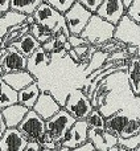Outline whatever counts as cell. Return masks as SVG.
I'll return each instance as SVG.
<instances>
[{
  "label": "cell",
  "instance_id": "6da1fadb",
  "mask_svg": "<svg viewBox=\"0 0 140 151\" xmlns=\"http://www.w3.org/2000/svg\"><path fill=\"white\" fill-rule=\"evenodd\" d=\"M115 27L110 23L102 20L96 15H93L89 20L87 25L85 27L83 32L81 33V37L91 47H95L98 49L103 44L114 40Z\"/></svg>",
  "mask_w": 140,
  "mask_h": 151
},
{
  "label": "cell",
  "instance_id": "7a4b0ae2",
  "mask_svg": "<svg viewBox=\"0 0 140 151\" xmlns=\"http://www.w3.org/2000/svg\"><path fill=\"white\" fill-rule=\"evenodd\" d=\"M32 16H33V19H34V23L45 27V28L49 29L53 35L62 33V35H65L66 37L70 36L64 16L60 15L58 12H56L48 3L42 1Z\"/></svg>",
  "mask_w": 140,
  "mask_h": 151
},
{
  "label": "cell",
  "instance_id": "3957f363",
  "mask_svg": "<svg viewBox=\"0 0 140 151\" xmlns=\"http://www.w3.org/2000/svg\"><path fill=\"white\" fill-rule=\"evenodd\" d=\"M62 109H65L75 121H85L86 117L93 110V106H91V101L86 97V94L81 89H75V90L70 91L69 96L66 97Z\"/></svg>",
  "mask_w": 140,
  "mask_h": 151
},
{
  "label": "cell",
  "instance_id": "277c9868",
  "mask_svg": "<svg viewBox=\"0 0 140 151\" xmlns=\"http://www.w3.org/2000/svg\"><path fill=\"white\" fill-rule=\"evenodd\" d=\"M114 40L127 45L138 48V57L140 58V27L134 23L127 16H123L122 20L115 27Z\"/></svg>",
  "mask_w": 140,
  "mask_h": 151
},
{
  "label": "cell",
  "instance_id": "5b68a950",
  "mask_svg": "<svg viewBox=\"0 0 140 151\" xmlns=\"http://www.w3.org/2000/svg\"><path fill=\"white\" fill-rule=\"evenodd\" d=\"M75 123V119L66 111L65 109H61L57 114H54L50 119L45 121V131L52 135V138L61 145L62 139L65 138L66 133L70 130L73 125Z\"/></svg>",
  "mask_w": 140,
  "mask_h": 151
},
{
  "label": "cell",
  "instance_id": "8992f818",
  "mask_svg": "<svg viewBox=\"0 0 140 151\" xmlns=\"http://www.w3.org/2000/svg\"><path fill=\"white\" fill-rule=\"evenodd\" d=\"M91 16L93 15H91L89 11H86L85 8L75 0L73 7L64 15V19H65V23H66V27H68L69 33L73 35V36H81V33L83 32L85 27L87 25Z\"/></svg>",
  "mask_w": 140,
  "mask_h": 151
},
{
  "label": "cell",
  "instance_id": "52a82bcc",
  "mask_svg": "<svg viewBox=\"0 0 140 151\" xmlns=\"http://www.w3.org/2000/svg\"><path fill=\"white\" fill-rule=\"evenodd\" d=\"M17 130L28 142H39V139L45 134V121L33 110H29L23 122L17 126Z\"/></svg>",
  "mask_w": 140,
  "mask_h": 151
},
{
  "label": "cell",
  "instance_id": "ba28073f",
  "mask_svg": "<svg viewBox=\"0 0 140 151\" xmlns=\"http://www.w3.org/2000/svg\"><path fill=\"white\" fill-rule=\"evenodd\" d=\"M95 15L111 25L116 27L126 15V11L122 5V0H103Z\"/></svg>",
  "mask_w": 140,
  "mask_h": 151
},
{
  "label": "cell",
  "instance_id": "9c48e42d",
  "mask_svg": "<svg viewBox=\"0 0 140 151\" xmlns=\"http://www.w3.org/2000/svg\"><path fill=\"white\" fill-rule=\"evenodd\" d=\"M26 63H28V58H25L23 55H20L13 47L5 48L4 53H3L1 58H0V66L3 68L4 74L26 70Z\"/></svg>",
  "mask_w": 140,
  "mask_h": 151
},
{
  "label": "cell",
  "instance_id": "30bf717a",
  "mask_svg": "<svg viewBox=\"0 0 140 151\" xmlns=\"http://www.w3.org/2000/svg\"><path fill=\"white\" fill-rule=\"evenodd\" d=\"M87 134H89V127L85 121H75V123L70 127V130L66 133L65 138L62 139L61 146L68 147L69 150L77 149L81 145L86 143L89 141Z\"/></svg>",
  "mask_w": 140,
  "mask_h": 151
},
{
  "label": "cell",
  "instance_id": "8fae6325",
  "mask_svg": "<svg viewBox=\"0 0 140 151\" xmlns=\"http://www.w3.org/2000/svg\"><path fill=\"white\" fill-rule=\"evenodd\" d=\"M61 109H62V107L60 106V104L56 101L52 94L48 93V91H41L36 105L33 106L32 110H33L37 115H40L44 121H48L54 114H57Z\"/></svg>",
  "mask_w": 140,
  "mask_h": 151
},
{
  "label": "cell",
  "instance_id": "7c38bea8",
  "mask_svg": "<svg viewBox=\"0 0 140 151\" xmlns=\"http://www.w3.org/2000/svg\"><path fill=\"white\" fill-rule=\"evenodd\" d=\"M87 138L96 151H106L110 147L118 145V137L110 134L104 129H89Z\"/></svg>",
  "mask_w": 140,
  "mask_h": 151
},
{
  "label": "cell",
  "instance_id": "4fadbf2b",
  "mask_svg": "<svg viewBox=\"0 0 140 151\" xmlns=\"http://www.w3.org/2000/svg\"><path fill=\"white\" fill-rule=\"evenodd\" d=\"M28 141L21 135L17 129H7L0 138V151H24Z\"/></svg>",
  "mask_w": 140,
  "mask_h": 151
},
{
  "label": "cell",
  "instance_id": "5bb4252c",
  "mask_svg": "<svg viewBox=\"0 0 140 151\" xmlns=\"http://www.w3.org/2000/svg\"><path fill=\"white\" fill-rule=\"evenodd\" d=\"M52 61L49 53H46L41 47L28 58V63H26V70L29 72L34 78H37L40 76L44 69L48 68V65Z\"/></svg>",
  "mask_w": 140,
  "mask_h": 151
},
{
  "label": "cell",
  "instance_id": "9a60e30c",
  "mask_svg": "<svg viewBox=\"0 0 140 151\" xmlns=\"http://www.w3.org/2000/svg\"><path fill=\"white\" fill-rule=\"evenodd\" d=\"M1 80L7 83L9 88H12L15 91H20L29 86L31 83L36 82V78L33 77L28 70H20V72H13V73L3 74Z\"/></svg>",
  "mask_w": 140,
  "mask_h": 151
},
{
  "label": "cell",
  "instance_id": "2e32d148",
  "mask_svg": "<svg viewBox=\"0 0 140 151\" xmlns=\"http://www.w3.org/2000/svg\"><path fill=\"white\" fill-rule=\"evenodd\" d=\"M28 111L29 110L26 107L21 106L19 104L12 105V106L5 107L4 110H1V115L7 129H17V126L23 122L24 117L26 115Z\"/></svg>",
  "mask_w": 140,
  "mask_h": 151
},
{
  "label": "cell",
  "instance_id": "e0dca14e",
  "mask_svg": "<svg viewBox=\"0 0 140 151\" xmlns=\"http://www.w3.org/2000/svg\"><path fill=\"white\" fill-rule=\"evenodd\" d=\"M127 80L130 89L135 97H140V58L131 57L127 61Z\"/></svg>",
  "mask_w": 140,
  "mask_h": 151
},
{
  "label": "cell",
  "instance_id": "ac0fdd59",
  "mask_svg": "<svg viewBox=\"0 0 140 151\" xmlns=\"http://www.w3.org/2000/svg\"><path fill=\"white\" fill-rule=\"evenodd\" d=\"M128 119H130V117L127 115V113L124 110H119L115 114L106 118V121H104V130L119 138L120 133L126 127Z\"/></svg>",
  "mask_w": 140,
  "mask_h": 151
},
{
  "label": "cell",
  "instance_id": "d6986e66",
  "mask_svg": "<svg viewBox=\"0 0 140 151\" xmlns=\"http://www.w3.org/2000/svg\"><path fill=\"white\" fill-rule=\"evenodd\" d=\"M40 93H41V90H40L37 82L31 83L29 86H26L25 89H23L17 93V104L26 107L28 110H32L36 105L37 99H39Z\"/></svg>",
  "mask_w": 140,
  "mask_h": 151
},
{
  "label": "cell",
  "instance_id": "ffe728a7",
  "mask_svg": "<svg viewBox=\"0 0 140 151\" xmlns=\"http://www.w3.org/2000/svg\"><path fill=\"white\" fill-rule=\"evenodd\" d=\"M11 47H13L20 55H23L25 58H29L41 45L34 40V37L32 35H29V32L26 35H24L21 39H19L17 41H15Z\"/></svg>",
  "mask_w": 140,
  "mask_h": 151
},
{
  "label": "cell",
  "instance_id": "44dd1931",
  "mask_svg": "<svg viewBox=\"0 0 140 151\" xmlns=\"http://www.w3.org/2000/svg\"><path fill=\"white\" fill-rule=\"evenodd\" d=\"M41 48L46 53H49V55H53V53H60V52H62V50L69 52V50L71 49L70 45H69V42H68V37H66L65 35H62V33L56 35V36L52 37L49 41H46L44 45H41Z\"/></svg>",
  "mask_w": 140,
  "mask_h": 151
},
{
  "label": "cell",
  "instance_id": "7402d4cb",
  "mask_svg": "<svg viewBox=\"0 0 140 151\" xmlns=\"http://www.w3.org/2000/svg\"><path fill=\"white\" fill-rule=\"evenodd\" d=\"M26 16L20 15L17 12H13V11H9L5 15L0 16V36L4 37L7 35L8 29L12 28V27L20 25V24L25 23Z\"/></svg>",
  "mask_w": 140,
  "mask_h": 151
},
{
  "label": "cell",
  "instance_id": "603a6c76",
  "mask_svg": "<svg viewBox=\"0 0 140 151\" xmlns=\"http://www.w3.org/2000/svg\"><path fill=\"white\" fill-rule=\"evenodd\" d=\"M44 0H11V11L24 16H32Z\"/></svg>",
  "mask_w": 140,
  "mask_h": 151
},
{
  "label": "cell",
  "instance_id": "cb8c5ba5",
  "mask_svg": "<svg viewBox=\"0 0 140 151\" xmlns=\"http://www.w3.org/2000/svg\"><path fill=\"white\" fill-rule=\"evenodd\" d=\"M29 32V25H26L25 23L24 24H20V25H16V27H12V28L8 29L7 35L3 37V42L0 45L1 49H5V48L11 47L15 41H17L19 39L26 35Z\"/></svg>",
  "mask_w": 140,
  "mask_h": 151
},
{
  "label": "cell",
  "instance_id": "d4e9b609",
  "mask_svg": "<svg viewBox=\"0 0 140 151\" xmlns=\"http://www.w3.org/2000/svg\"><path fill=\"white\" fill-rule=\"evenodd\" d=\"M16 104H17V91L9 88L0 78V111L4 110L5 107H9Z\"/></svg>",
  "mask_w": 140,
  "mask_h": 151
},
{
  "label": "cell",
  "instance_id": "484cf974",
  "mask_svg": "<svg viewBox=\"0 0 140 151\" xmlns=\"http://www.w3.org/2000/svg\"><path fill=\"white\" fill-rule=\"evenodd\" d=\"M109 56H110V53H107V52H101V50H96V52L91 56L90 61H89V64H87V68L85 69V76H86V77H87V76H90L93 72L98 70L99 68H102V66L107 63Z\"/></svg>",
  "mask_w": 140,
  "mask_h": 151
},
{
  "label": "cell",
  "instance_id": "4316f807",
  "mask_svg": "<svg viewBox=\"0 0 140 151\" xmlns=\"http://www.w3.org/2000/svg\"><path fill=\"white\" fill-rule=\"evenodd\" d=\"M29 35H32V36L34 37V40H36L40 45H44L45 42L49 41L52 37L56 36L49 29H46L45 27L40 25V24H37V23H33L32 25H29Z\"/></svg>",
  "mask_w": 140,
  "mask_h": 151
},
{
  "label": "cell",
  "instance_id": "83f0119b",
  "mask_svg": "<svg viewBox=\"0 0 140 151\" xmlns=\"http://www.w3.org/2000/svg\"><path fill=\"white\" fill-rule=\"evenodd\" d=\"M104 121L106 118L102 115V113L98 109H93L86 117L85 122L89 129H104Z\"/></svg>",
  "mask_w": 140,
  "mask_h": 151
},
{
  "label": "cell",
  "instance_id": "f1b7e54d",
  "mask_svg": "<svg viewBox=\"0 0 140 151\" xmlns=\"http://www.w3.org/2000/svg\"><path fill=\"white\" fill-rule=\"evenodd\" d=\"M138 134H140V121L136 119V118H130L126 127L120 133L119 138L126 139V138H131L134 135H138Z\"/></svg>",
  "mask_w": 140,
  "mask_h": 151
},
{
  "label": "cell",
  "instance_id": "f546056e",
  "mask_svg": "<svg viewBox=\"0 0 140 151\" xmlns=\"http://www.w3.org/2000/svg\"><path fill=\"white\" fill-rule=\"evenodd\" d=\"M44 1L48 3L56 12H58L60 15L64 16L73 7L75 0H44Z\"/></svg>",
  "mask_w": 140,
  "mask_h": 151
},
{
  "label": "cell",
  "instance_id": "4dcf8cb0",
  "mask_svg": "<svg viewBox=\"0 0 140 151\" xmlns=\"http://www.w3.org/2000/svg\"><path fill=\"white\" fill-rule=\"evenodd\" d=\"M118 145L122 146L123 149H126L127 151H135L136 149L140 147V134L134 135L131 138H118Z\"/></svg>",
  "mask_w": 140,
  "mask_h": 151
},
{
  "label": "cell",
  "instance_id": "1f68e13d",
  "mask_svg": "<svg viewBox=\"0 0 140 151\" xmlns=\"http://www.w3.org/2000/svg\"><path fill=\"white\" fill-rule=\"evenodd\" d=\"M37 143H39V146L41 147V149H46V150H57L58 147L61 146V145H58L57 142L52 138V135H50L49 133H46V131H45L44 135L39 139Z\"/></svg>",
  "mask_w": 140,
  "mask_h": 151
},
{
  "label": "cell",
  "instance_id": "d6a6232c",
  "mask_svg": "<svg viewBox=\"0 0 140 151\" xmlns=\"http://www.w3.org/2000/svg\"><path fill=\"white\" fill-rule=\"evenodd\" d=\"M126 16L140 27V0H132V4L126 12Z\"/></svg>",
  "mask_w": 140,
  "mask_h": 151
},
{
  "label": "cell",
  "instance_id": "836d02e7",
  "mask_svg": "<svg viewBox=\"0 0 140 151\" xmlns=\"http://www.w3.org/2000/svg\"><path fill=\"white\" fill-rule=\"evenodd\" d=\"M77 1L79 3L86 11H89L91 15H95L103 0H77Z\"/></svg>",
  "mask_w": 140,
  "mask_h": 151
},
{
  "label": "cell",
  "instance_id": "e575fe53",
  "mask_svg": "<svg viewBox=\"0 0 140 151\" xmlns=\"http://www.w3.org/2000/svg\"><path fill=\"white\" fill-rule=\"evenodd\" d=\"M68 42H69V45H70L71 49L78 48V47H82V45H89L81 36H73V35H70V36L68 37Z\"/></svg>",
  "mask_w": 140,
  "mask_h": 151
},
{
  "label": "cell",
  "instance_id": "d590c367",
  "mask_svg": "<svg viewBox=\"0 0 140 151\" xmlns=\"http://www.w3.org/2000/svg\"><path fill=\"white\" fill-rule=\"evenodd\" d=\"M11 11V0H0V16Z\"/></svg>",
  "mask_w": 140,
  "mask_h": 151
},
{
  "label": "cell",
  "instance_id": "8d00e7d4",
  "mask_svg": "<svg viewBox=\"0 0 140 151\" xmlns=\"http://www.w3.org/2000/svg\"><path fill=\"white\" fill-rule=\"evenodd\" d=\"M71 151H96V150H95V147L93 146V143L87 141L86 143L81 145L79 147H77V149H74V150H71Z\"/></svg>",
  "mask_w": 140,
  "mask_h": 151
},
{
  "label": "cell",
  "instance_id": "74e56055",
  "mask_svg": "<svg viewBox=\"0 0 140 151\" xmlns=\"http://www.w3.org/2000/svg\"><path fill=\"white\" fill-rule=\"evenodd\" d=\"M24 151H41V147L39 146L37 142H28V145H26Z\"/></svg>",
  "mask_w": 140,
  "mask_h": 151
},
{
  "label": "cell",
  "instance_id": "f35d334b",
  "mask_svg": "<svg viewBox=\"0 0 140 151\" xmlns=\"http://www.w3.org/2000/svg\"><path fill=\"white\" fill-rule=\"evenodd\" d=\"M5 131H7V126H5V122H4V119H3L1 111H0V138L4 135Z\"/></svg>",
  "mask_w": 140,
  "mask_h": 151
},
{
  "label": "cell",
  "instance_id": "ab89813d",
  "mask_svg": "<svg viewBox=\"0 0 140 151\" xmlns=\"http://www.w3.org/2000/svg\"><path fill=\"white\" fill-rule=\"evenodd\" d=\"M131 4H132V0H122V5H123V8H124L126 12H127L128 8L131 7Z\"/></svg>",
  "mask_w": 140,
  "mask_h": 151
},
{
  "label": "cell",
  "instance_id": "60d3db41",
  "mask_svg": "<svg viewBox=\"0 0 140 151\" xmlns=\"http://www.w3.org/2000/svg\"><path fill=\"white\" fill-rule=\"evenodd\" d=\"M106 151H127V150L123 149V147L119 146V145H116V146H112V147H110V149H107Z\"/></svg>",
  "mask_w": 140,
  "mask_h": 151
},
{
  "label": "cell",
  "instance_id": "b9f144b4",
  "mask_svg": "<svg viewBox=\"0 0 140 151\" xmlns=\"http://www.w3.org/2000/svg\"><path fill=\"white\" fill-rule=\"evenodd\" d=\"M33 23H34L33 16H26V19H25V24H26V25H32Z\"/></svg>",
  "mask_w": 140,
  "mask_h": 151
},
{
  "label": "cell",
  "instance_id": "7bdbcfd3",
  "mask_svg": "<svg viewBox=\"0 0 140 151\" xmlns=\"http://www.w3.org/2000/svg\"><path fill=\"white\" fill-rule=\"evenodd\" d=\"M56 151H71V150H69L68 147H65V146H60Z\"/></svg>",
  "mask_w": 140,
  "mask_h": 151
},
{
  "label": "cell",
  "instance_id": "ee69618b",
  "mask_svg": "<svg viewBox=\"0 0 140 151\" xmlns=\"http://www.w3.org/2000/svg\"><path fill=\"white\" fill-rule=\"evenodd\" d=\"M1 42H3V37L0 36V45H1Z\"/></svg>",
  "mask_w": 140,
  "mask_h": 151
},
{
  "label": "cell",
  "instance_id": "f6af8a7d",
  "mask_svg": "<svg viewBox=\"0 0 140 151\" xmlns=\"http://www.w3.org/2000/svg\"><path fill=\"white\" fill-rule=\"evenodd\" d=\"M135 151H140V147H139V149H136V150H135Z\"/></svg>",
  "mask_w": 140,
  "mask_h": 151
}]
</instances>
